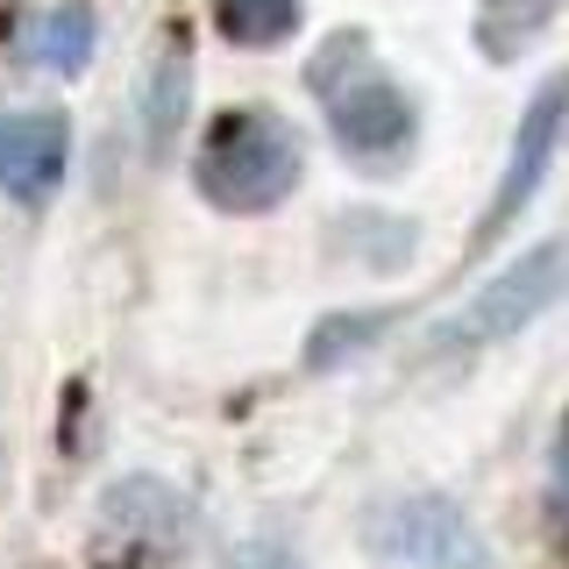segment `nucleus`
Wrapping results in <instances>:
<instances>
[{"label":"nucleus","mask_w":569,"mask_h":569,"mask_svg":"<svg viewBox=\"0 0 569 569\" xmlns=\"http://www.w3.org/2000/svg\"><path fill=\"white\" fill-rule=\"evenodd\" d=\"M299 164H307V157H299V136L284 129L278 114H263V107H242V114L213 121L207 157H200V186H207V200H221V207L263 213L299 186Z\"/></svg>","instance_id":"f257e3e1"},{"label":"nucleus","mask_w":569,"mask_h":569,"mask_svg":"<svg viewBox=\"0 0 569 569\" xmlns=\"http://www.w3.org/2000/svg\"><path fill=\"white\" fill-rule=\"evenodd\" d=\"M562 271H569V242L527 249V257L506 263V271H498V278H491L485 292H477L441 335H449V342H506V335H520L527 320L562 292Z\"/></svg>","instance_id":"f03ea898"},{"label":"nucleus","mask_w":569,"mask_h":569,"mask_svg":"<svg viewBox=\"0 0 569 569\" xmlns=\"http://www.w3.org/2000/svg\"><path fill=\"white\" fill-rule=\"evenodd\" d=\"M370 548L406 569H485V548H477L470 520L449 498H399V506H385L370 520Z\"/></svg>","instance_id":"7ed1b4c3"},{"label":"nucleus","mask_w":569,"mask_h":569,"mask_svg":"<svg viewBox=\"0 0 569 569\" xmlns=\"http://www.w3.org/2000/svg\"><path fill=\"white\" fill-rule=\"evenodd\" d=\"M335 136H342V150L363 157V164H391V157L413 142V100L370 71L363 86L335 93Z\"/></svg>","instance_id":"20e7f679"},{"label":"nucleus","mask_w":569,"mask_h":569,"mask_svg":"<svg viewBox=\"0 0 569 569\" xmlns=\"http://www.w3.org/2000/svg\"><path fill=\"white\" fill-rule=\"evenodd\" d=\"M562 121H569V79H548L541 93H533V107H527V121H520V142H512V164H506V186H498V200H491V228H506L512 213L527 207V192L541 186L548 157H556V142H562Z\"/></svg>","instance_id":"39448f33"},{"label":"nucleus","mask_w":569,"mask_h":569,"mask_svg":"<svg viewBox=\"0 0 569 569\" xmlns=\"http://www.w3.org/2000/svg\"><path fill=\"white\" fill-rule=\"evenodd\" d=\"M64 164H71V136L58 114H14L0 129V186L14 200H50Z\"/></svg>","instance_id":"423d86ee"},{"label":"nucleus","mask_w":569,"mask_h":569,"mask_svg":"<svg viewBox=\"0 0 569 569\" xmlns=\"http://www.w3.org/2000/svg\"><path fill=\"white\" fill-rule=\"evenodd\" d=\"M213 22L242 50H278L299 36V0H213Z\"/></svg>","instance_id":"0eeeda50"},{"label":"nucleus","mask_w":569,"mask_h":569,"mask_svg":"<svg viewBox=\"0 0 569 569\" xmlns=\"http://www.w3.org/2000/svg\"><path fill=\"white\" fill-rule=\"evenodd\" d=\"M186 93H192V43H164L157 58V79H150V150H171L178 136V114H186Z\"/></svg>","instance_id":"6e6552de"},{"label":"nucleus","mask_w":569,"mask_h":569,"mask_svg":"<svg viewBox=\"0 0 569 569\" xmlns=\"http://www.w3.org/2000/svg\"><path fill=\"white\" fill-rule=\"evenodd\" d=\"M93 58V8H58L43 22V64L50 71H79Z\"/></svg>","instance_id":"1a4fd4ad"},{"label":"nucleus","mask_w":569,"mask_h":569,"mask_svg":"<svg viewBox=\"0 0 569 569\" xmlns=\"http://www.w3.org/2000/svg\"><path fill=\"white\" fill-rule=\"evenodd\" d=\"M236 569H299V562L284 556L278 541H257V548H242V556H236Z\"/></svg>","instance_id":"9d476101"}]
</instances>
